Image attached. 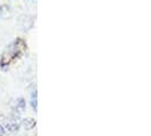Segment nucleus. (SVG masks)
Returning a JSON list of instances; mask_svg holds the SVG:
<instances>
[{"instance_id":"1","label":"nucleus","mask_w":151,"mask_h":136,"mask_svg":"<svg viewBox=\"0 0 151 136\" xmlns=\"http://www.w3.org/2000/svg\"><path fill=\"white\" fill-rule=\"evenodd\" d=\"M27 45L25 40H23L21 38H17L14 40L10 44L8 45L7 48L4 50V52L1 54V59H0V67L2 69L6 68L16 59H18L23 53L25 52Z\"/></svg>"},{"instance_id":"2","label":"nucleus","mask_w":151,"mask_h":136,"mask_svg":"<svg viewBox=\"0 0 151 136\" xmlns=\"http://www.w3.org/2000/svg\"><path fill=\"white\" fill-rule=\"evenodd\" d=\"M25 110V100L22 98L15 100V103L13 106V111H14V115L16 113V118L21 116V113Z\"/></svg>"},{"instance_id":"3","label":"nucleus","mask_w":151,"mask_h":136,"mask_svg":"<svg viewBox=\"0 0 151 136\" xmlns=\"http://www.w3.org/2000/svg\"><path fill=\"white\" fill-rule=\"evenodd\" d=\"M18 122H17V118L16 117H13L10 119H8L6 121V128L9 130V132H16L18 129Z\"/></svg>"},{"instance_id":"4","label":"nucleus","mask_w":151,"mask_h":136,"mask_svg":"<svg viewBox=\"0 0 151 136\" xmlns=\"http://www.w3.org/2000/svg\"><path fill=\"white\" fill-rule=\"evenodd\" d=\"M22 125L25 129L30 130V129H32L35 126V120H34L33 118H25V119L22 121Z\"/></svg>"},{"instance_id":"5","label":"nucleus","mask_w":151,"mask_h":136,"mask_svg":"<svg viewBox=\"0 0 151 136\" xmlns=\"http://www.w3.org/2000/svg\"><path fill=\"white\" fill-rule=\"evenodd\" d=\"M31 105L32 108H34V110H37V91H34V93H32L31 95Z\"/></svg>"},{"instance_id":"6","label":"nucleus","mask_w":151,"mask_h":136,"mask_svg":"<svg viewBox=\"0 0 151 136\" xmlns=\"http://www.w3.org/2000/svg\"><path fill=\"white\" fill-rule=\"evenodd\" d=\"M6 135V130L2 126H0V136H5Z\"/></svg>"}]
</instances>
